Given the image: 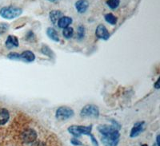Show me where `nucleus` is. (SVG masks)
<instances>
[{"label":"nucleus","mask_w":160,"mask_h":146,"mask_svg":"<svg viewBox=\"0 0 160 146\" xmlns=\"http://www.w3.org/2000/svg\"><path fill=\"white\" fill-rule=\"evenodd\" d=\"M62 34H63V37L66 38L67 39H69V38H72V36L74 35V29L72 27H67V28H64L63 31H62Z\"/></svg>","instance_id":"nucleus-18"},{"label":"nucleus","mask_w":160,"mask_h":146,"mask_svg":"<svg viewBox=\"0 0 160 146\" xmlns=\"http://www.w3.org/2000/svg\"><path fill=\"white\" fill-rule=\"evenodd\" d=\"M22 10L16 7H4L0 9V16L5 19H14L22 15Z\"/></svg>","instance_id":"nucleus-1"},{"label":"nucleus","mask_w":160,"mask_h":146,"mask_svg":"<svg viewBox=\"0 0 160 146\" xmlns=\"http://www.w3.org/2000/svg\"><path fill=\"white\" fill-rule=\"evenodd\" d=\"M41 51H42V54H45V55H47V56L50 57L51 58H55V54L52 52V51H51V49H50L48 46H46V45L42 46V50H41Z\"/></svg>","instance_id":"nucleus-19"},{"label":"nucleus","mask_w":160,"mask_h":146,"mask_svg":"<svg viewBox=\"0 0 160 146\" xmlns=\"http://www.w3.org/2000/svg\"><path fill=\"white\" fill-rule=\"evenodd\" d=\"M50 19H51V22L55 26H57L58 24V20L62 18L63 15V13L60 11H51L49 14Z\"/></svg>","instance_id":"nucleus-10"},{"label":"nucleus","mask_w":160,"mask_h":146,"mask_svg":"<svg viewBox=\"0 0 160 146\" xmlns=\"http://www.w3.org/2000/svg\"><path fill=\"white\" fill-rule=\"evenodd\" d=\"M101 140H102V144L105 146H117L119 141V139L111 138V137H104V136H102Z\"/></svg>","instance_id":"nucleus-15"},{"label":"nucleus","mask_w":160,"mask_h":146,"mask_svg":"<svg viewBox=\"0 0 160 146\" xmlns=\"http://www.w3.org/2000/svg\"><path fill=\"white\" fill-rule=\"evenodd\" d=\"M71 143H72V144H74V145H78V146L82 145V142L78 141V140L77 138H72V139H71Z\"/></svg>","instance_id":"nucleus-25"},{"label":"nucleus","mask_w":160,"mask_h":146,"mask_svg":"<svg viewBox=\"0 0 160 146\" xmlns=\"http://www.w3.org/2000/svg\"><path fill=\"white\" fill-rule=\"evenodd\" d=\"M159 81H160V78H158V80H157V81H156V82H155V85H154V86H155V88L157 89V90H158V89L160 88Z\"/></svg>","instance_id":"nucleus-26"},{"label":"nucleus","mask_w":160,"mask_h":146,"mask_svg":"<svg viewBox=\"0 0 160 146\" xmlns=\"http://www.w3.org/2000/svg\"><path fill=\"white\" fill-rule=\"evenodd\" d=\"M104 18H105V20L108 23L111 24V25H116L118 18H117V17H115V15H113V14H111V13L105 15Z\"/></svg>","instance_id":"nucleus-17"},{"label":"nucleus","mask_w":160,"mask_h":146,"mask_svg":"<svg viewBox=\"0 0 160 146\" xmlns=\"http://www.w3.org/2000/svg\"><path fill=\"white\" fill-rule=\"evenodd\" d=\"M80 116L82 117H98L99 110L95 105H87L82 109Z\"/></svg>","instance_id":"nucleus-5"},{"label":"nucleus","mask_w":160,"mask_h":146,"mask_svg":"<svg viewBox=\"0 0 160 146\" xmlns=\"http://www.w3.org/2000/svg\"><path fill=\"white\" fill-rule=\"evenodd\" d=\"M5 45L7 48L8 49H12L14 47H18L19 46L18 43V39L17 37L13 36V35H9L6 40Z\"/></svg>","instance_id":"nucleus-11"},{"label":"nucleus","mask_w":160,"mask_h":146,"mask_svg":"<svg viewBox=\"0 0 160 146\" xmlns=\"http://www.w3.org/2000/svg\"><path fill=\"white\" fill-rule=\"evenodd\" d=\"M9 24L5 23V22H0V35L5 34L9 29Z\"/></svg>","instance_id":"nucleus-22"},{"label":"nucleus","mask_w":160,"mask_h":146,"mask_svg":"<svg viewBox=\"0 0 160 146\" xmlns=\"http://www.w3.org/2000/svg\"><path fill=\"white\" fill-rule=\"evenodd\" d=\"M144 122H138L134 125L131 132V137H135L141 134L143 129Z\"/></svg>","instance_id":"nucleus-13"},{"label":"nucleus","mask_w":160,"mask_h":146,"mask_svg":"<svg viewBox=\"0 0 160 146\" xmlns=\"http://www.w3.org/2000/svg\"><path fill=\"white\" fill-rule=\"evenodd\" d=\"M74 116V110L68 106H61L57 110L55 117L58 120H68Z\"/></svg>","instance_id":"nucleus-6"},{"label":"nucleus","mask_w":160,"mask_h":146,"mask_svg":"<svg viewBox=\"0 0 160 146\" xmlns=\"http://www.w3.org/2000/svg\"><path fill=\"white\" fill-rule=\"evenodd\" d=\"M89 7V2L88 0H78L75 2V8L79 14H83Z\"/></svg>","instance_id":"nucleus-8"},{"label":"nucleus","mask_w":160,"mask_h":146,"mask_svg":"<svg viewBox=\"0 0 160 146\" xmlns=\"http://www.w3.org/2000/svg\"><path fill=\"white\" fill-rule=\"evenodd\" d=\"M49 1H51V2H55V0H49Z\"/></svg>","instance_id":"nucleus-28"},{"label":"nucleus","mask_w":160,"mask_h":146,"mask_svg":"<svg viewBox=\"0 0 160 146\" xmlns=\"http://www.w3.org/2000/svg\"><path fill=\"white\" fill-rule=\"evenodd\" d=\"M120 4V0H108L107 5L111 8V10H115L118 7Z\"/></svg>","instance_id":"nucleus-20"},{"label":"nucleus","mask_w":160,"mask_h":146,"mask_svg":"<svg viewBox=\"0 0 160 146\" xmlns=\"http://www.w3.org/2000/svg\"><path fill=\"white\" fill-rule=\"evenodd\" d=\"M95 35L98 38L102 40H108L110 38V33L107 27L103 24H99L95 30Z\"/></svg>","instance_id":"nucleus-7"},{"label":"nucleus","mask_w":160,"mask_h":146,"mask_svg":"<svg viewBox=\"0 0 160 146\" xmlns=\"http://www.w3.org/2000/svg\"><path fill=\"white\" fill-rule=\"evenodd\" d=\"M91 129H92V125L91 126H82V125H72L68 128V131L70 134L74 135L75 137H78L81 135H88L91 137Z\"/></svg>","instance_id":"nucleus-3"},{"label":"nucleus","mask_w":160,"mask_h":146,"mask_svg":"<svg viewBox=\"0 0 160 146\" xmlns=\"http://www.w3.org/2000/svg\"><path fill=\"white\" fill-rule=\"evenodd\" d=\"M85 35V28L82 25H79L78 27V33H77V38L78 39H82Z\"/></svg>","instance_id":"nucleus-21"},{"label":"nucleus","mask_w":160,"mask_h":146,"mask_svg":"<svg viewBox=\"0 0 160 146\" xmlns=\"http://www.w3.org/2000/svg\"><path fill=\"white\" fill-rule=\"evenodd\" d=\"M142 146H148V145H147V144H142Z\"/></svg>","instance_id":"nucleus-29"},{"label":"nucleus","mask_w":160,"mask_h":146,"mask_svg":"<svg viewBox=\"0 0 160 146\" xmlns=\"http://www.w3.org/2000/svg\"><path fill=\"white\" fill-rule=\"evenodd\" d=\"M72 22L73 19L71 17L62 16V18L58 20L57 26H58L59 28H61V29H64V28H67V27H69V26L72 23Z\"/></svg>","instance_id":"nucleus-12"},{"label":"nucleus","mask_w":160,"mask_h":146,"mask_svg":"<svg viewBox=\"0 0 160 146\" xmlns=\"http://www.w3.org/2000/svg\"><path fill=\"white\" fill-rule=\"evenodd\" d=\"M35 55L32 51H23L22 54H19V60H22L23 61H27V62H32L35 61Z\"/></svg>","instance_id":"nucleus-9"},{"label":"nucleus","mask_w":160,"mask_h":146,"mask_svg":"<svg viewBox=\"0 0 160 146\" xmlns=\"http://www.w3.org/2000/svg\"><path fill=\"white\" fill-rule=\"evenodd\" d=\"M20 137H21L20 138H21V140H22V141L24 144H31V143L35 142L37 140L38 134H37V132L35 129L28 128L26 129L25 130L22 132Z\"/></svg>","instance_id":"nucleus-4"},{"label":"nucleus","mask_w":160,"mask_h":146,"mask_svg":"<svg viewBox=\"0 0 160 146\" xmlns=\"http://www.w3.org/2000/svg\"><path fill=\"white\" fill-rule=\"evenodd\" d=\"M8 58L11 60H19V54L15 52L10 53L8 55Z\"/></svg>","instance_id":"nucleus-23"},{"label":"nucleus","mask_w":160,"mask_h":146,"mask_svg":"<svg viewBox=\"0 0 160 146\" xmlns=\"http://www.w3.org/2000/svg\"><path fill=\"white\" fill-rule=\"evenodd\" d=\"M30 146H48V145H47V144H46L45 142H43V141H35V142L31 143V144H30Z\"/></svg>","instance_id":"nucleus-24"},{"label":"nucleus","mask_w":160,"mask_h":146,"mask_svg":"<svg viewBox=\"0 0 160 146\" xmlns=\"http://www.w3.org/2000/svg\"><path fill=\"white\" fill-rule=\"evenodd\" d=\"M98 129L99 133L104 137H111V138L119 139V133L118 129L115 126H111V125H107V124H102L98 127Z\"/></svg>","instance_id":"nucleus-2"},{"label":"nucleus","mask_w":160,"mask_h":146,"mask_svg":"<svg viewBox=\"0 0 160 146\" xmlns=\"http://www.w3.org/2000/svg\"><path fill=\"white\" fill-rule=\"evenodd\" d=\"M10 118V114L8 110L0 109V125H3L8 122Z\"/></svg>","instance_id":"nucleus-14"},{"label":"nucleus","mask_w":160,"mask_h":146,"mask_svg":"<svg viewBox=\"0 0 160 146\" xmlns=\"http://www.w3.org/2000/svg\"><path fill=\"white\" fill-rule=\"evenodd\" d=\"M156 141H157V145H158V146H160V145H159V135L157 136Z\"/></svg>","instance_id":"nucleus-27"},{"label":"nucleus","mask_w":160,"mask_h":146,"mask_svg":"<svg viewBox=\"0 0 160 146\" xmlns=\"http://www.w3.org/2000/svg\"><path fill=\"white\" fill-rule=\"evenodd\" d=\"M47 34L49 37V38H51L54 41H57L58 42L59 41V37H58V32L54 28H51V27L48 28V30H47Z\"/></svg>","instance_id":"nucleus-16"}]
</instances>
